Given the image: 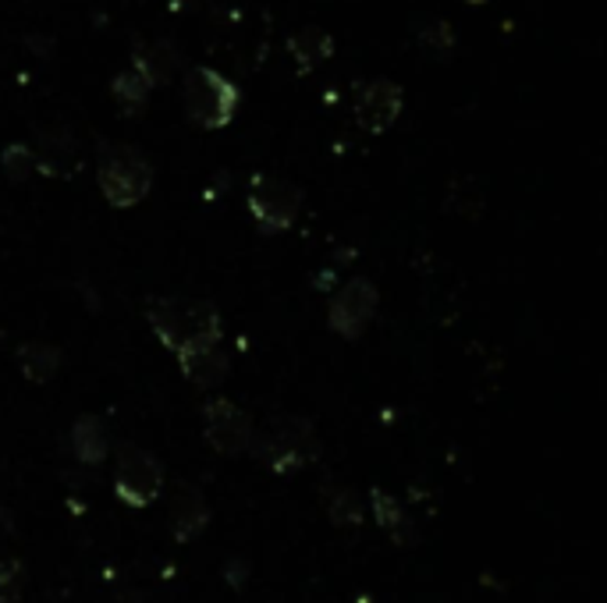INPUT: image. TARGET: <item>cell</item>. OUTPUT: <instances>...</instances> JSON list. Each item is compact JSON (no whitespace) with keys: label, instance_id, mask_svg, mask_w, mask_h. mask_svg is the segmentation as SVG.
<instances>
[{"label":"cell","instance_id":"obj_1","mask_svg":"<svg viewBox=\"0 0 607 603\" xmlns=\"http://www.w3.org/2000/svg\"><path fill=\"white\" fill-rule=\"evenodd\" d=\"M150 327L164 348L175 355L200 348V344H221L224 320L214 302L203 298H160L150 306Z\"/></svg>","mask_w":607,"mask_h":603},{"label":"cell","instance_id":"obj_2","mask_svg":"<svg viewBox=\"0 0 607 603\" xmlns=\"http://www.w3.org/2000/svg\"><path fill=\"white\" fill-rule=\"evenodd\" d=\"M249 451L260 458L266 469L274 472H299L309 462L320 458V440L317 429L302 415H274L271 423L260 429V437H252Z\"/></svg>","mask_w":607,"mask_h":603},{"label":"cell","instance_id":"obj_3","mask_svg":"<svg viewBox=\"0 0 607 603\" xmlns=\"http://www.w3.org/2000/svg\"><path fill=\"white\" fill-rule=\"evenodd\" d=\"M181 99H186V114L200 125V128H224L231 125V118L238 114V104H242V93L231 79H224L217 68H192L186 82H181Z\"/></svg>","mask_w":607,"mask_h":603},{"label":"cell","instance_id":"obj_4","mask_svg":"<svg viewBox=\"0 0 607 603\" xmlns=\"http://www.w3.org/2000/svg\"><path fill=\"white\" fill-rule=\"evenodd\" d=\"M100 192L110 206H135L153 189V164L135 146H107L100 156Z\"/></svg>","mask_w":607,"mask_h":603},{"label":"cell","instance_id":"obj_5","mask_svg":"<svg viewBox=\"0 0 607 603\" xmlns=\"http://www.w3.org/2000/svg\"><path fill=\"white\" fill-rule=\"evenodd\" d=\"M164 490V465L160 458L135 448V444H121L118 465H115V494L129 508H150Z\"/></svg>","mask_w":607,"mask_h":603},{"label":"cell","instance_id":"obj_6","mask_svg":"<svg viewBox=\"0 0 607 603\" xmlns=\"http://www.w3.org/2000/svg\"><path fill=\"white\" fill-rule=\"evenodd\" d=\"M302 210V189L277 175H257L249 185V213L263 232H288Z\"/></svg>","mask_w":607,"mask_h":603},{"label":"cell","instance_id":"obj_7","mask_svg":"<svg viewBox=\"0 0 607 603\" xmlns=\"http://www.w3.org/2000/svg\"><path fill=\"white\" fill-rule=\"evenodd\" d=\"M377 306H380V295H377V288H373V281L352 277V281H345L342 288H337V295L331 298L328 327L334 330L337 338L356 341V338L366 334V330H370L373 316H377Z\"/></svg>","mask_w":607,"mask_h":603},{"label":"cell","instance_id":"obj_8","mask_svg":"<svg viewBox=\"0 0 607 603\" xmlns=\"http://www.w3.org/2000/svg\"><path fill=\"white\" fill-rule=\"evenodd\" d=\"M203 437L206 444L214 448L217 454H242L249 451L252 437H257V429H252L249 412H242L228 398H214L203 405Z\"/></svg>","mask_w":607,"mask_h":603},{"label":"cell","instance_id":"obj_9","mask_svg":"<svg viewBox=\"0 0 607 603\" xmlns=\"http://www.w3.org/2000/svg\"><path fill=\"white\" fill-rule=\"evenodd\" d=\"M402 114V85L391 79H370L356 96V121L370 135L388 132Z\"/></svg>","mask_w":607,"mask_h":603},{"label":"cell","instance_id":"obj_10","mask_svg":"<svg viewBox=\"0 0 607 603\" xmlns=\"http://www.w3.org/2000/svg\"><path fill=\"white\" fill-rule=\"evenodd\" d=\"M33 161H36V170H44V175H50V178L72 175L79 164L75 135L68 132V128H44V132L36 135Z\"/></svg>","mask_w":607,"mask_h":603},{"label":"cell","instance_id":"obj_11","mask_svg":"<svg viewBox=\"0 0 607 603\" xmlns=\"http://www.w3.org/2000/svg\"><path fill=\"white\" fill-rule=\"evenodd\" d=\"M210 525V505L192 483H181L171 497V533L178 543H189Z\"/></svg>","mask_w":607,"mask_h":603},{"label":"cell","instance_id":"obj_12","mask_svg":"<svg viewBox=\"0 0 607 603\" xmlns=\"http://www.w3.org/2000/svg\"><path fill=\"white\" fill-rule=\"evenodd\" d=\"M228 366L231 358L221 344H200V348H189L178 355V369L186 373V380L195 387H206V391L228 377Z\"/></svg>","mask_w":607,"mask_h":603},{"label":"cell","instance_id":"obj_13","mask_svg":"<svg viewBox=\"0 0 607 603\" xmlns=\"http://www.w3.org/2000/svg\"><path fill=\"white\" fill-rule=\"evenodd\" d=\"M175 68H178V50L167 39H143V43H135V50H132V71L150 85V90H153V85H164L167 79H171Z\"/></svg>","mask_w":607,"mask_h":603},{"label":"cell","instance_id":"obj_14","mask_svg":"<svg viewBox=\"0 0 607 603\" xmlns=\"http://www.w3.org/2000/svg\"><path fill=\"white\" fill-rule=\"evenodd\" d=\"M72 451L82 465H100L110 451L104 419H96V415H90V412L79 415V419L72 423Z\"/></svg>","mask_w":607,"mask_h":603},{"label":"cell","instance_id":"obj_15","mask_svg":"<svg viewBox=\"0 0 607 603\" xmlns=\"http://www.w3.org/2000/svg\"><path fill=\"white\" fill-rule=\"evenodd\" d=\"M15 358H19L22 377L29 383H50L64 363L61 348H53V344H47V341H25Z\"/></svg>","mask_w":607,"mask_h":603},{"label":"cell","instance_id":"obj_16","mask_svg":"<svg viewBox=\"0 0 607 603\" xmlns=\"http://www.w3.org/2000/svg\"><path fill=\"white\" fill-rule=\"evenodd\" d=\"M370 511H373L377 525L384 529V533H388L394 543H398V547H408V543H413V522H408L405 508H402L391 494L373 490V494H370Z\"/></svg>","mask_w":607,"mask_h":603},{"label":"cell","instance_id":"obj_17","mask_svg":"<svg viewBox=\"0 0 607 603\" xmlns=\"http://www.w3.org/2000/svg\"><path fill=\"white\" fill-rule=\"evenodd\" d=\"M320 497H323V508H328V515H331L334 525H342V529H359V525H362L366 508H362V500H359L356 490H352V486L328 483V486H323Z\"/></svg>","mask_w":607,"mask_h":603},{"label":"cell","instance_id":"obj_18","mask_svg":"<svg viewBox=\"0 0 607 603\" xmlns=\"http://www.w3.org/2000/svg\"><path fill=\"white\" fill-rule=\"evenodd\" d=\"M288 50L302 68H313L317 61H323V57H331L334 39H331V33H323L320 25H306L288 39Z\"/></svg>","mask_w":607,"mask_h":603},{"label":"cell","instance_id":"obj_19","mask_svg":"<svg viewBox=\"0 0 607 603\" xmlns=\"http://www.w3.org/2000/svg\"><path fill=\"white\" fill-rule=\"evenodd\" d=\"M110 93H115L118 107L124 114H139L150 99V85L139 79L135 71H121V75H115V82H110Z\"/></svg>","mask_w":607,"mask_h":603},{"label":"cell","instance_id":"obj_20","mask_svg":"<svg viewBox=\"0 0 607 603\" xmlns=\"http://www.w3.org/2000/svg\"><path fill=\"white\" fill-rule=\"evenodd\" d=\"M25 593V565L19 557H0V603H19Z\"/></svg>","mask_w":607,"mask_h":603},{"label":"cell","instance_id":"obj_21","mask_svg":"<svg viewBox=\"0 0 607 603\" xmlns=\"http://www.w3.org/2000/svg\"><path fill=\"white\" fill-rule=\"evenodd\" d=\"M4 170L8 178L15 181H25L36 170V161H33V146H25V142H11L4 150Z\"/></svg>","mask_w":607,"mask_h":603},{"label":"cell","instance_id":"obj_22","mask_svg":"<svg viewBox=\"0 0 607 603\" xmlns=\"http://www.w3.org/2000/svg\"><path fill=\"white\" fill-rule=\"evenodd\" d=\"M419 43L427 47L430 54H448L451 47H455V33H451V25L441 22V19H433L419 28Z\"/></svg>","mask_w":607,"mask_h":603}]
</instances>
